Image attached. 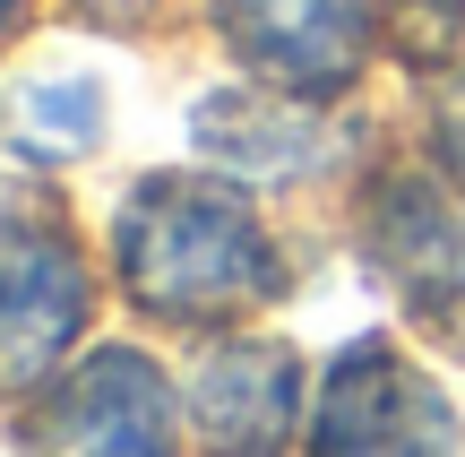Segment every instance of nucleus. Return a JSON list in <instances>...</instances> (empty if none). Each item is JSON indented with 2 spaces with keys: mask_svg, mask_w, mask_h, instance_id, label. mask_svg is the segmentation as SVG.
Here are the masks:
<instances>
[{
  "mask_svg": "<svg viewBox=\"0 0 465 457\" xmlns=\"http://www.w3.org/2000/svg\"><path fill=\"white\" fill-rule=\"evenodd\" d=\"M302 414V363L284 345H224L190 380V423L207 457H284Z\"/></svg>",
  "mask_w": 465,
  "mask_h": 457,
  "instance_id": "obj_6",
  "label": "nucleus"
},
{
  "mask_svg": "<svg viewBox=\"0 0 465 457\" xmlns=\"http://www.w3.org/2000/svg\"><path fill=\"white\" fill-rule=\"evenodd\" d=\"M362 242H371V268L405 303H422L431 320L465 328V199L440 173H422V164L388 173L371 190V233Z\"/></svg>",
  "mask_w": 465,
  "mask_h": 457,
  "instance_id": "obj_4",
  "label": "nucleus"
},
{
  "mask_svg": "<svg viewBox=\"0 0 465 457\" xmlns=\"http://www.w3.org/2000/svg\"><path fill=\"white\" fill-rule=\"evenodd\" d=\"M121 268H130L138 303L173 311V320H224V311L259 303L276 285L267 233L232 190L216 182H147L121 216Z\"/></svg>",
  "mask_w": 465,
  "mask_h": 457,
  "instance_id": "obj_1",
  "label": "nucleus"
},
{
  "mask_svg": "<svg viewBox=\"0 0 465 457\" xmlns=\"http://www.w3.org/2000/svg\"><path fill=\"white\" fill-rule=\"evenodd\" d=\"M26 457H173L164 380L138 354H86L26 414Z\"/></svg>",
  "mask_w": 465,
  "mask_h": 457,
  "instance_id": "obj_3",
  "label": "nucleus"
},
{
  "mask_svg": "<svg viewBox=\"0 0 465 457\" xmlns=\"http://www.w3.org/2000/svg\"><path fill=\"white\" fill-rule=\"evenodd\" d=\"M9 17H17V0H0V26H9Z\"/></svg>",
  "mask_w": 465,
  "mask_h": 457,
  "instance_id": "obj_11",
  "label": "nucleus"
},
{
  "mask_svg": "<svg viewBox=\"0 0 465 457\" xmlns=\"http://www.w3.org/2000/svg\"><path fill=\"white\" fill-rule=\"evenodd\" d=\"M216 26L276 95H336L362 69L371 0H216Z\"/></svg>",
  "mask_w": 465,
  "mask_h": 457,
  "instance_id": "obj_5",
  "label": "nucleus"
},
{
  "mask_svg": "<svg viewBox=\"0 0 465 457\" xmlns=\"http://www.w3.org/2000/svg\"><path fill=\"white\" fill-rule=\"evenodd\" d=\"M9 130L26 155H86L104 130V95L86 78H35L9 95Z\"/></svg>",
  "mask_w": 465,
  "mask_h": 457,
  "instance_id": "obj_8",
  "label": "nucleus"
},
{
  "mask_svg": "<svg viewBox=\"0 0 465 457\" xmlns=\"http://www.w3.org/2000/svg\"><path fill=\"white\" fill-rule=\"evenodd\" d=\"M95 9H113V17H130V9H147V0H95Z\"/></svg>",
  "mask_w": 465,
  "mask_h": 457,
  "instance_id": "obj_10",
  "label": "nucleus"
},
{
  "mask_svg": "<svg viewBox=\"0 0 465 457\" xmlns=\"http://www.w3.org/2000/svg\"><path fill=\"white\" fill-rule=\"evenodd\" d=\"M431 113H440V130H449V155L465 164V78L440 86V104H431Z\"/></svg>",
  "mask_w": 465,
  "mask_h": 457,
  "instance_id": "obj_9",
  "label": "nucleus"
},
{
  "mask_svg": "<svg viewBox=\"0 0 465 457\" xmlns=\"http://www.w3.org/2000/svg\"><path fill=\"white\" fill-rule=\"evenodd\" d=\"M199 147L250 173H293V164H311V121H302L293 95H207Z\"/></svg>",
  "mask_w": 465,
  "mask_h": 457,
  "instance_id": "obj_7",
  "label": "nucleus"
},
{
  "mask_svg": "<svg viewBox=\"0 0 465 457\" xmlns=\"http://www.w3.org/2000/svg\"><path fill=\"white\" fill-rule=\"evenodd\" d=\"M311 457H457V423L440 389L388 345H353L328 372L311 423Z\"/></svg>",
  "mask_w": 465,
  "mask_h": 457,
  "instance_id": "obj_2",
  "label": "nucleus"
}]
</instances>
